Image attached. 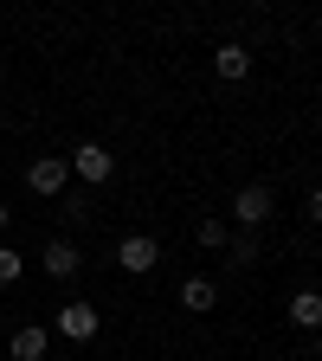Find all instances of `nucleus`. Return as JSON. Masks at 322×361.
Segmentation results:
<instances>
[{"mask_svg": "<svg viewBox=\"0 0 322 361\" xmlns=\"http://www.w3.org/2000/svg\"><path fill=\"white\" fill-rule=\"evenodd\" d=\"M71 174L84 180V188H104V180L116 174V155H110L104 142H78V149H71Z\"/></svg>", "mask_w": 322, "mask_h": 361, "instance_id": "1", "label": "nucleus"}, {"mask_svg": "<svg viewBox=\"0 0 322 361\" xmlns=\"http://www.w3.org/2000/svg\"><path fill=\"white\" fill-rule=\"evenodd\" d=\"M65 180H71V161H58V155H39V161L26 168V188L45 194V200H58V194H65Z\"/></svg>", "mask_w": 322, "mask_h": 361, "instance_id": "2", "label": "nucleus"}, {"mask_svg": "<svg viewBox=\"0 0 322 361\" xmlns=\"http://www.w3.org/2000/svg\"><path fill=\"white\" fill-rule=\"evenodd\" d=\"M97 329H104L97 303H65V310H58V336H65V342H90Z\"/></svg>", "mask_w": 322, "mask_h": 361, "instance_id": "3", "label": "nucleus"}, {"mask_svg": "<svg viewBox=\"0 0 322 361\" xmlns=\"http://www.w3.org/2000/svg\"><path fill=\"white\" fill-rule=\"evenodd\" d=\"M116 264H123V271H135V278H142V271H155V264H161V245H155L149 233H129V239L116 245Z\"/></svg>", "mask_w": 322, "mask_h": 361, "instance_id": "4", "label": "nucleus"}, {"mask_svg": "<svg viewBox=\"0 0 322 361\" xmlns=\"http://www.w3.org/2000/svg\"><path fill=\"white\" fill-rule=\"evenodd\" d=\"M233 219L245 226V233H252V226H264V219H271V188H239V200H233Z\"/></svg>", "mask_w": 322, "mask_h": 361, "instance_id": "5", "label": "nucleus"}, {"mask_svg": "<svg viewBox=\"0 0 322 361\" xmlns=\"http://www.w3.org/2000/svg\"><path fill=\"white\" fill-rule=\"evenodd\" d=\"M39 264H45V278H78V264H84V258H78L71 239H52V245L39 252Z\"/></svg>", "mask_w": 322, "mask_h": 361, "instance_id": "6", "label": "nucleus"}, {"mask_svg": "<svg viewBox=\"0 0 322 361\" xmlns=\"http://www.w3.org/2000/svg\"><path fill=\"white\" fill-rule=\"evenodd\" d=\"M290 323L297 329H322V290H297L290 297Z\"/></svg>", "mask_w": 322, "mask_h": 361, "instance_id": "7", "label": "nucleus"}, {"mask_svg": "<svg viewBox=\"0 0 322 361\" xmlns=\"http://www.w3.org/2000/svg\"><path fill=\"white\" fill-rule=\"evenodd\" d=\"M213 71H219V78H233V84H239V78L252 71V52H245V45H219V52H213Z\"/></svg>", "mask_w": 322, "mask_h": 361, "instance_id": "8", "label": "nucleus"}, {"mask_svg": "<svg viewBox=\"0 0 322 361\" xmlns=\"http://www.w3.org/2000/svg\"><path fill=\"white\" fill-rule=\"evenodd\" d=\"M45 348H52V336H45V329H13V361H39Z\"/></svg>", "mask_w": 322, "mask_h": 361, "instance_id": "9", "label": "nucleus"}, {"mask_svg": "<svg viewBox=\"0 0 322 361\" xmlns=\"http://www.w3.org/2000/svg\"><path fill=\"white\" fill-rule=\"evenodd\" d=\"M180 303H187V310H213V303H219V290H213L206 278H187V284H180Z\"/></svg>", "mask_w": 322, "mask_h": 361, "instance_id": "10", "label": "nucleus"}, {"mask_svg": "<svg viewBox=\"0 0 322 361\" xmlns=\"http://www.w3.org/2000/svg\"><path fill=\"white\" fill-rule=\"evenodd\" d=\"M233 245V226L225 219H200V252H225Z\"/></svg>", "mask_w": 322, "mask_h": 361, "instance_id": "11", "label": "nucleus"}, {"mask_svg": "<svg viewBox=\"0 0 322 361\" xmlns=\"http://www.w3.org/2000/svg\"><path fill=\"white\" fill-rule=\"evenodd\" d=\"M20 271H26V258H20L13 245H0V284H13V278H20Z\"/></svg>", "mask_w": 322, "mask_h": 361, "instance_id": "12", "label": "nucleus"}, {"mask_svg": "<svg viewBox=\"0 0 322 361\" xmlns=\"http://www.w3.org/2000/svg\"><path fill=\"white\" fill-rule=\"evenodd\" d=\"M225 252H233V264H252V258H258V239H252V233H239Z\"/></svg>", "mask_w": 322, "mask_h": 361, "instance_id": "13", "label": "nucleus"}, {"mask_svg": "<svg viewBox=\"0 0 322 361\" xmlns=\"http://www.w3.org/2000/svg\"><path fill=\"white\" fill-rule=\"evenodd\" d=\"M309 219H316V226H322V188H316V194H309Z\"/></svg>", "mask_w": 322, "mask_h": 361, "instance_id": "14", "label": "nucleus"}, {"mask_svg": "<svg viewBox=\"0 0 322 361\" xmlns=\"http://www.w3.org/2000/svg\"><path fill=\"white\" fill-rule=\"evenodd\" d=\"M0 233H7V207H0Z\"/></svg>", "mask_w": 322, "mask_h": 361, "instance_id": "15", "label": "nucleus"}]
</instances>
